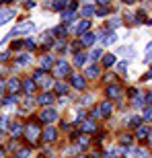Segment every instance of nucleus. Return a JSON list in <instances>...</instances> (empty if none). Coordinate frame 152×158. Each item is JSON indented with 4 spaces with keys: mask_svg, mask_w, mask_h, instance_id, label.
<instances>
[{
    "mask_svg": "<svg viewBox=\"0 0 152 158\" xmlns=\"http://www.w3.org/2000/svg\"><path fill=\"white\" fill-rule=\"evenodd\" d=\"M115 39H117V35H115V33H111V35L103 37V43H105V45H111V43H115Z\"/></svg>",
    "mask_w": 152,
    "mask_h": 158,
    "instance_id": "17",
    "label": "nucleus"
},
{
    "mask_svg": "<svg viewBox=\"0 0 152 158\" xmlns=\"http://www.w3.org/2000/svg\"><path fill=\"white\" fill-rule=\"evenodd\" d=\"M91 58H93V60H99L101 58V52H99V49H97V52H93V53H91Z\"/></svg>",
    "mask_w": 152,
    "mask_h": 158,
    "instance_id": "35",
    "label": "nucleus"
},
{
    "mask_svg": "<svg viewBox=\"0 0 152 158\" xmlns=\"http://www.w3.org/2000/svg\"><path fill=\"white\" fill-rule=\"evenodd\" d=\"M148 101H150V103H152V93H150V94H148Z\"/></svg>",
    "mask_w": 152,
    "mask_h": 158,
    "instance_id": "42",
    "label": "nucleus"
},
{
    "mask_svg": "<svg viewBox=\"0 0 152 158\" xmlns=\"http://www.w3.org/2000/svg\"><path fill=\"white\" fill-rule=\"evenodd\" d=\"M4 86H6V84H4L2 80H0V90H4Z\"/></svg>",
    "mask_w": 152,
    "mask_h": 158,
    "instance_id": "40",
    "label": "nucleus"
},
{
    "mask_svg": "<svg viewBox=\"0 0 152 158\" xmlns=\"http://www.w3.org/2000/svg\"><path fill=\"white\" fill-rule=\"evenodd\" d=\"M119 94H121V88L119 86H109L107 88V97H109V99H117Z\"/></svg>",
    "mask_w": 152,
    "mask_h": 158,
    "instance_id": "8",
    "label": "nucleus"
},
{
    "mask_svg": "<svg viewBox=\"0 0 152 158\" xmlns=\"http://www.w3.org/2000/svg\"><path fill=\"white\" fill-rule=\"evenodd\" d=\"M56 93H58V94H66V93H68V86L58 82V84H56Z\"/></svg>",
    "mask_w": 152,
    "mask_h": 158,
    "instance_id": "22",
    "label": "nucleus"
},
{
    "mask_svg": "<svg viewBox=\"0 0 152 158\" xmlns=\"http://www.w3.org/2000/svg\"><path fill=\"white\" fill-rule=\"evenodd\" d=\"M93 12H95V8H93V6H91V4H87V6H84V8H82V17H91V15H93Z\"/></svg>",
    "mask_w": 152,
    "mask_h": 158,
    "instance_id": "21",
    "label": "nucleus"
},
{
    "mask_svg": "<svg viewBox=\"0 0 152 158\" xmlns=\"http://www.w3.org/2000/svg\"><path fill=\"white\" fill-rule=\"evenodd\" d=\"M84 62H87V56H84V53H80V52H78V53H76V56H74V64H76V66H82V64H84Z\"/></svg>",
    "mask_w": 152,
    "mask_h": 158,
    "instance_id": "15",
    "label": "nucleus"
},
{
    "mask_svg": "<svg viewBox=\"0 0 152 158\" xmlns=\"http://www.w3.org/2000/svg\"><path fill=\"white\" fill-rule=\"evenodd\" d=\"M6 86H8V90H11V93H17L21 84H19V80H17V78H12V80H8V84H6Z\"/></svg>",
    "mask_w": 152,
    "mask_h": 158,
    "instance_id": "14",
    "label": "nucleus"
},
{
    "mask_svg": "<svg viewBox=\"0 0 152 158\" xmlns=\"http://www.w3.org/2000/svg\"><path fill=\"white\" fill-rule=\"evenodd\" d=\"M0 158H4V152H2V150H0Z\"/></svg>",
    "mask_w": 152,
    "mask_h": 158,
    "instance_id": "43",
    "label": "nucleus"
},
{
    "mask_svg": "<svg viewBox=\"0 0 152 158\" xmlns=\"http://www.w3.org/2000/svg\"><path fill=\"white\" fill-rule=\"evenodd\" d=\"M78 142H80V146H88V138H78Z\"/></svg>",
    "mask_w": 152,
    "mask_h": 158,
    "instance_id": "33",
    "label": "nucleus"
},
{
    "mask_svg": "<svg viewBox=\"0 0 152 158\" xmlns=\"http://www.w3.org/2000/svg\"><path fill=\"white\" fill-rule=\"evenodd\" d=\"M53 33H56L58 37H64L66 35V29H64V27H56V29H53Z\"/></svg>",
    "mask_w": 152,
    "mask_h": 158,
    "instance_id": "27",
    "label": "nucleus"
},
{
    "mask_svg": "<svg viewBox=\"0 0 152 158\" xmlns=\"http://www.w3.org/2000/svg\"><path fill=\"white\" fill-rule=\"evenodd\" d=\"M23 88H25V90H27V93H33V90H35V84H33V82H31V80H27V82H25V84H23Z\"/></svg>",
    "mask_w": 152,
    "mask_h": 158,
    "instance_id": "24",
    "label": "nucleus"
},
{
    "mask_svg": "<svg viewBox=\"0 0 152 158\" xmlns=\"http://www.w3.org/2000/svg\"><path fill=\"white\" fill-rule=\"evenodd\" d=\"M119 66V72H125L128 70V62H121V64H117Z\"/></svg>",
    "mask_w": 152,
    "mask_h": 158,
    "instance_id": "31",
    "label": "nucleus"
},
{
    "mask_svg": "<svg viewBox=\"0 0 152 158\" xmlns=\"http://www.w3.org/2000/svg\"><path fill=\"white\" fill-rule=\"evenodd\" d=\"M8 58V53H0V62H2V60H6Z\"/></svg>",
    "mask_w": 152,
    "mask_h": 158,
    "instance_id": "39",
    "label": "nucleus"
},
{
    "mask_svg": "<svg viewBox=\"0 0 152 158\" xmlns=\"http://www.w3.org/2000/svg\"><path fill=\"white\" fill-rule=\"evenodd\" d=\"M12 17H15V12H12V10H8V12H0V25H4L6 21H11Z\"/></svg>",
    "mask_w": 152,
    "mask_h": 158,
    "instance_id": "12",
    "label": "nucleus"
},
{
    "mask_svg": "<svg viewBox=\"0 0 152 158\" xmlns=\"http://www.w3.org/2000/svg\"><path fill=\"white\" fill-rule=\"evenodd\" d=\"M140 121H142V117H140V115H134V117L129 119V125H138Z\"/></svg>",
    "mask_w": 152,
    "mask_h": 158,
    "instance_id": "28",
    "label": "nucleus"
},
{
    "mask_svg": "<svg viewBox=\"0 0 152 158\" xmlns=\"http://www.w3.org/2000/svg\"><path fill=\"white\" fill-rule=\"evenodd\" d=\"M37 103H39V105H52L53 103V94H49V93L41 94L39 99H37Z\"/></svg>",
    "mask_w": 152,
    "mask_h": 158,
    "instance_id": "5",
    "label": "nucleus"
},
{
    "mask_svg": "<svg viewBox=\"0 0 152 158\" xmlns=\"http://www.w3.org/2000/svg\"><path fill=\"white\" fill-rule=\"evenodd\" d=\"M97 111H99V117H109V115H111V103H109V101L101 103V107Z\"/></svg>",
    "mask_w": 152,
    "mask_h": 158,
    "instance_id": "2",
    "label": "nucleus"
},
{
    "mask_svg": "<svg viewBox=\"0 0 152 158\" xmlns=\"http://www.w3.org/2000/svg\"><path fill=\"white\" fill-rule=\"evenodd\" d=\"M148 134H150V129H148L146 125H140V127H138V131H136V135H138L140 140H144V138H148Z\"/></svg>",
    "mask_w": 152,
    "mask_h": 158,
    "instance_id": "11",
    "label": "nucleus"
},
{
    "mask_svg": "<svg viewBox=\"0 0 152 158\" xmlns=\"http://www.w3.org/2000/svg\"><path fill=\"white\" fill-rule=\"evenodd\" d=\"M72 84H74V86L78 88V90H82V88L87 86V82H84V78H82V76H76V74L72 76Z\"/></svg>",
    "mask_w": 152,
    "mask_h": 158,
    "instance_id": "7",
    "label": "nucleus"
},
{
    "mask_svg": "<svg viewBox=\"0 0 152 158\" xmlns=\"http://www.w3.org/2000/svg\"><path fill=\"white\" fill-rule=\"evenodd\" d=\"M76 15L72 10H66V12H62V19H64V21H72V19H74Z\"/></svg>",
    "mask_w": 152,
    "mask_h": 158,
    "instance_id": "25",
    "label": "nucleus"
},
{
    "mask_svg": "<svg viewBox=\"0 0 152 158\" xmlns=\"http://www.w3.org/2000/svg\"><path fill=\"white\" fill-rule=\"evenodd\" d=\"M88 27H91V23H88V21L78 23V27H76V35H84V31H88Z\"/></svg>",
    "mask_w": 152,
    "mask_h": 158,
    "instance_id": "9",
    "label": "nucleus"
},
{
    "mask_svg": "<svg viewBox=\"0 0 152 158\" xmlns=\"http://www.w3.org/2000/svg\"><path fill=\"white\" fill-rule=\"evenodd\" d=\"M23 134V125H21V123H15V125H12V135H21Z\"/></svg>",
    "mask_w": 152,
    "mask_h": 158,
    "instance_id": "23",
    "label": "nucleus"
},
{
    "mask_svg": "<svg viewBox=\"0 0 152 158\" xmlns=\"http://www.w3.org/2000/svg\"><path fill=\"white\" fill-rule=\"evenodd\" d=\"M29 156V150H21V152H19V158H27Z\"/></svg>",
    "mask_w": 152,
    "mask_h": 158,
    "instance_id": "34",
    "label": "nucleus"
},
{
    "mask_svg": "<svg viewBox=\"0 0 152 158\" xmlns=\"http://www.w3.org/2000/svg\"><path fill=\"white\" fill-rule=\"evenodd\" d=\"M80 131H84V134H93V131H95V123H93V119H88V121H82V123H80Z\"/></svg>",
    "mask_w": 152,
    "mask_h": 158,
    "instance_id": "4",
    "label": "nucleus"
},
{
    "mask_svg": "<svg viewBox=\"0 0 152 158\" xmlns=\"http://www.w3.org/2000/svg\"><path fill=\"white\" fill-rule=\"evenodd\" d=\"M52 64H53L52 56H45V58H41V68H43V70H47V68H52Z\"/></svg>",
    "mask_w": 152,
    "mask_h": 158,
    "instance_id": "13",
    "label": "nucleus"
},
{
    "mask_svg": "<svg viewBox=\"0 0 152 158\" xmlns=\"http://www.w3.org/2000/svg\"><path fill=\"white\" fill-rule=\"evenodd\" d=\"M27 131H29V134H27V135H29V140H35V138H37V134H39V129H37L35 125H31V127L27 129Z\"/></svg>",
    "mask_w": 152,
    "mask_h": 158,
    "instance_id": "19",
    "label": "nucleus"
},
{
    "mask_svg": "<svg viewBox=\"0 0 152 158\" xmlns=\"http://www.w3.org/2000/svg\"><path fill=\"white\" fill-rule=\"evenodd\" d=\"M87 76H88V78H97V76H99V68H97V66H91V68H87Z\"/></svg>",
    "mask_w": 152,
    "mask_h": 158,
    "instance_id": "16",
    "label": "nucleus"
},
{
    "mask_svg": "<svg viewBox=\"0 0 152 158\" xmlns=\"http://www.w3.org/2000/svg\"><path fill=\"white\" fill-rule=\"evenodd\" d=\"M56 135H58V134H56V129L47 127L45 131H43V140H45V142H53V140H56Z\"/></svg>",
    "mask_w": 152,
    "mask_h": 158,
    "instance_id": "6",
    "label": "nucleus"
},
{
    "mask_svg": "<svg viewBox=\"0 0 152 158\" xmlns=\"http://www.w3.org/2000/svg\"><path fill=\"white\" fill-rule=\"evenodd\" d=\"M142 119L144 121H152V109H146V111L142 113Z\"/></svg>",
    "mask_w": 152,
    "mask_h": 158,
    "instance_id": "26",
    "label": "nucleus"
},
{
    "mask_svg": "<svg viewBox=\"0 0 152 158\" xmlns=\"http://www.w3.org/2000/svg\"><path fill=\"white\" fill-rule=\"evenodd\" d=\"M78 158H88V156H78Z\"/></svg>",
    "mask_w": 152,
    "mask_h": 158,
    "instance_id": "44",
    "label": "nucleus"
},
{
    "mask_svg": "<svg viewBox=\"0 0 152 158\" xmlns=\"http://www.w3.org/2000/svg\"><path fill=\"white\" fill-rule=\"evenodd\" d=\"M97 15H99V17H105V15H107V8H99V10H97Z\"/></svg>",
    "mask_w": 152,
    "mask_h": 158,
    "instance_id": "37",
    "label": "nucleus"
},
{
    "mask_svg": "<svg viewBox=\"0 0 152 158\" xmlns=\"http://www.w3.org/2000/svg\"><path fill=\"white\" fill-rule=\"evenodd\" d=\"M53 8H56V10H64L66 2H53Z\"/></svg>",
    "mask_w": 152,
    "mask_h": 158,
    "instance_id": "29",
    "label": "nucleus"
},
{
    "mask_svg": "<svg viewBox=\"0 0 152 158\" xmlns=\"http://www.w3.org/2000/svg\"><path fill=\"white\" fill-rule=\"evenodd\" d=\"M95 41H97V35L95 33H87V35L82 37V45H93Z\"/></svg>",
    "mask_w": 152,
    "mask_h": 158,
    "instance_id": "10",
    "label": "nucleus"
},
{
    "mask_svg": "<svg viewBox=\"0 0 152 158\" xmlns=\"http://www.w3.org/2000/svg\"><path fill=\"white\" fill-rule=\"evenodd\" d=\"M103 64H105L107 68H109V66H113V64H115V56H111V53H109V56H105V58H103Z\"/></svg>",
    "mask_w": 152,
    "mask_h": 158,
    "instance_id": "18",
    "label": "nucleus"
},
{
    "mask_svg": "<svg viewBox=\"0 0 152 158\" xmlns=\"http://www.w3.org/2000/svg\"><path fill=\"white\" fill-rule=\"evenodd\" d=\"M17 64H19V66L31 64V56H19V60H17Z\"/></svg>",
    "mask_w": 152,
    "mask_h": 158,
    "instance_id": "20",
    "label": "nucleus"
},
{
    "mask_svg": "<svg viewBox=\"0 0 152 158\" xmlns=\"http://www.w3.org/2000/svg\"><path fill=\"white\" fill-rule=\"evenodd\" d=\"M25 41H17V43H12V49H19V47H23Z\"/></svg>",
    "mask_w": 152,
    "mask_h": 158,
    "instance_id": "32",
    "label": "nucleus"
},
{
    "mask_svg": "<svg viewBox=\"0 0 152 158\" xmlns=\"http://www.w3.org/2000/svg\"><path fill=\"white\" fill-rule=\"evenodd\" d=\"M150 140H152V138H150Z\"/></svg>",
    "mask_w": 152,
    "mask_h": 158,
    "instance_id": "46",
    "label": "nucleus"
},
{
    "mask_svg": "<svg viewBox=\"0 0 152 158\" xmlns=\"http://www.w3.org/2000/svg\"><path fill=\"white\" fill-rule=\"evenodd\" d=\"M68 72H70L68 64H66V62H60V64H58V68H56V74H58L60 78H64V76H68Z\"/></svg>",
    "mask_w": 152,
    "mask_h": 158,
    "instance_id": "3",
    "label": "nucleus"
},
{
    "mask_svg": "<svg viewBox=\"0 0 152 158\" xmlns=\"http://www.w3.org/2000/svg\"><path fill=\"white\" fill-rule=\"evenodd\" d=\"M0 127H2V131H4L6 127H8V117H4L2 121H0Z\"/></svg>",
    "mask_w": 152,
    "mask_h": 158,
    "instance_id": "30",
    "label": "nucleus"
},
{
    "mask_svg": "<svg viewBox=\"0 0 152 158\" xmlns=\"http://www.w3.org/2000/svg\"><path fill=\"white\" fill-rule=\"evenodd\" d=\"M150 25H152V19H150Z\"/></svg>",
    "mask_w": 152,
    "mask_h": 158,
    "instance_id": "45",
    "label": "nucleus"
},
{
    "mask_svg": "<svg viewBox=\"0 0 152 158\" xmlns=\"http://www.w3.org/2000/svg\"><path fill=\"white\" fill-rule=\"evenodd\" d=\"M146 78H152V70H150V72H148V74H146Z\"/></svg>",
    "mask_w": 152,
    "mask_h": 158,
    "instance_id": "41",
    "label": "nucleus"
},
{
    "mask_svg": "<svg viewBox=\"0 0 152 158\" xmlns=\"http://www.w3.org/2000/svg\"><path fill=\"white\" fill-rule=\"evenodd\" d=\"M25 47H27V49H33L35 43H33V41H25Z\"/></svg>",
    "mask_w": 152,
    "mask_h": 158,
    "instance_id": "36",
    "label": "nucleus"
},
{
    "mask_svg": "<svg viewBox=\"0 0 152 158\" xmlns=\"http://www.w3.org/2000/svg\"><path fill=\"white\" fill-rule=\"evenodd\" d=\"M56 117H58V113L53 111V109H45V111L41 113V121H45V123L56 121Z\"/></svg>",
    "mask_w": 152,
    "mask_h": 158,
    "instance_id": "1",
    "label": "nucleus"
},
{
    "mask_svg": "<svg viewBox=\"0 0 152 158\" xmlns=\"http://www.w3.org/2000/svg\"><path fill=\"white\" fill-rule=\"evenodd\" d=\"M129 142H132V138H129V135H123V138H121V144H129Z\"/></svg>",
    "mask_w": 152,
    "mask_h": 158,
    "instance_id": "38",
    "label": "nucleus"
}]
</instances>
